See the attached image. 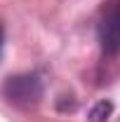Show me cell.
<instances>
[{
	"mask_svg": "<svg viewBox=\"0 0 120 122\" xmlns=\"http://www.w3.org/2000/svg\"><path fill=\"white\" fill-rule=\"evenodd\" d=\"M2 45H5V33H2V26H0V54H2Z\"/></svg>",
	"mask_w": 120,
	"mask_h": 122,
	"instance_id": "cell-4",
	"label": "cell"
},
{
	"mask_svg": "<svg viewBox=\"0 0 120 122\" xmlns=\"http://www.w3.org/2000/svg\"><path fill=\"white\" fill-rule=\"evenodd\" d=\"M111 113H113V103L111 101H99V103L92 106L90 115H87V122H106L111 117Z\"/></svg>",
	"mask_w": 120,
	"mask_h": 122,
	"instance_id": "cell-3",
	"label": "cell"
},
{
	"mask_svg": "<svg viewBox=\"0 0 120 122\" xmlns=\"http://www.w3.org/2000/svg\"><path fill=\"white\" fill-rule=\"evenodd\" d=\"M99 45L106 56L120 52V0H111L99 21Z\"/></svg>",
	"mask_w": 120,
	"mask_h": 122,
	"instance_id": "cell-2",
	"label": "cell"
},
{
	"mask_svg": "<svg viewBox=\"0 0 120 122\" xmlns=\"http://www.w3.org/2000/svg\"><path fill=\"white\" fill-rule=\"evenodd\" d=\"M2 96L14 106H35L43 99V82L38 75L31 73L12 75L2 85Z\"/></svg>",
	"mask_w": 120,
	"mask_h": 122,
	"instance_id": "cell-1",
	"label": "cell"
}]
</instances>
